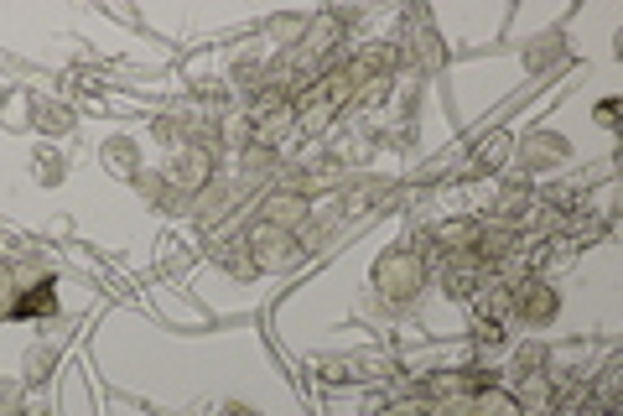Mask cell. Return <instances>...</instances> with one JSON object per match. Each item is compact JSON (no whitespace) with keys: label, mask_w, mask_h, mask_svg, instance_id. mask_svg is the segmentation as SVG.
I'll return each mask as SVG.
<instances>
[{"label":"cell","mask_w":623,"mask_h":416,"mask_svg":"<svg viewBox=\"0 0 623 416\" xmlns=\"http://www.w3.org/2000/svg\"><path fill=\"white\" fill-rule=\"evenodd\" d=\"M557 308L561 302H557V292H551L546 281H530V287L520 292V318L530 323V329H546V323L557 318Z\"/></svg>","instance_id":"6da1fadb"},{"label":"cell","mask_w":623,"mask_h":416,"mask_svg":"<svg viewBox=\"0 0 623 416\" xmlns=\"http://www.w3.org/2000/svg\"><path fill=\"white\" fill-rule=\"evenodd\" d=\"M37 121H48L42 131H68V110L63 104H37Z\"/></svg>","instance_id":"8992f818"},{"label":"cell","mask_w":623,"mask_h":416,"mask_svg":"<svg viewBox=\"0 0 623 416\" xmlns=\"http://www.w3.org/2000/svg\"><path fill=\"white\" fill-rule=\"evenodd\" d=\"M219 416H260L255 406H245V401H229V406H219Z\"/></svg>","instance_id":"9c48e42d"},{"label":"cell","mask_w":623,"mask_h":416,"mask_svg":"<svg viewBox=\"0 0 623 416\" xmlns=\"http://www.w3.org/2000/svg\"><path fill=\"white\" fill-rule=\"evenodd\" d=\"M104 156L115 162V173H131V167H135V146H131V141H110V146H104Z\"/></svg>","instance_id":"277c9868"},{"label":"cell","mask_w":623,"mask_h":416,"mask_svg":"<svg viewBox=\"0 0 623 416\" xmlns=\"http://www.w3.org/2000/svg\"><path fill=\"white\" fill-rule=\"evenodd\" d=\"M52 364H58V349H32L27 354V381H48Z\"/></svg>","instance_id":"3957f363"},{"label":"cell","mask_w":623,"mask_h":416,"mask_svg":"<svg viewBox=\"0 0 623 416\" xmlns=\"http://www.w3.org/2000/svg\"><path fill=\"white\" fill-rule=\"evenodd\" d=\"M478 416H520V406H515L509 396H489L484 406H478Z\"/></svg>","instance_id":"ba28073f"},{"label":"cell","mask_w":623,"mask_h":416,"mask_svg":"<svg viewBox=\"0 0 623 416\" xmlns=\"http://www.w3.org/2000/svg\"><path fill=\"white\" fill-rule=\"evenodd\" d=\"M525 167H530V173H546V167H561V162H567V156H572V146H567V141L561 136H551V131H546V136H530L525 141Z\"/></svg>","instance_id":"7a4b0ae2"},{"label":"cell","mask_w":623,"mask_h":416,"mask_svg":"<svg viewBox=\"0 0 623 416\" xmlns=\"http://www.w3.org/2000/svg\"><path fill=\"white\" fill-rule=\"evenodd\" d=\"M37 177H42V183H63V162L52 152H37Z\"/></svg>","instance_id":"52a82bcc"},{"label":"cell","mask_w":623,"mask_h":416,"mask_svg":"<svg viewBox=\"0 0 623 416\" xmlns=\"http://www.w3.org/2000/svg\"><path fill=\"white\" fill-rule=\"evenodd\" d=\"M21 412V381H0V416Z\"/></svg>","instance_id":"5b68a950"}]
</instances>
